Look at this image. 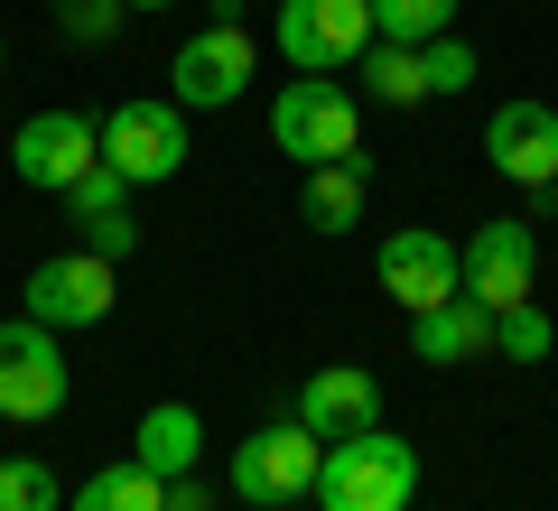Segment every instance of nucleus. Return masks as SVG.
Instances as JSON below:
<instances>
[{
    "instance_id": "5",
    "label": "nucleus",
    "mask_w": 558,
    "mask_h": 511,
    "mask_svg": "<svg viewBox=\"0 0 558 511\" xmlns=\"http://www.w3.org/2000/svg\"><path fill=\"white\" fill-rule=\"evenodd\" d=\"M373 47V0H279V57L299 75H336Z\"/></svg>"
},
{
    "instance_id": "18",
    "label": "nucleus",
    "mask_w": 558,
    "mask_h": 511,
    "mask_svg": "<svg viewBox=\"0 0 558 511\" xmlns=\"http://www.w3.org/2000/svg\"><path fill=\"white\" fill-rule=\"evenodd\" d=\"M354 75H363V94H373V102H391V112L428 102V65H418V47H391V38H373V47L354 57Z\"/></svg>"
},
{
    "instance_id": "12",
    "label": "nucleus",
    "mask_w": 558,
    "mask_h": 511,
    "mask_svg": "<svg viewBox=\"0 0 558 511\" xmlns=\"http://www.w3.org/2000/svg\"><path fill=\"white\" fill-rule=\"evenodd\" d=\"M484 158H494L512 186H558V112L549 102H502L484 121Z\"/></svg>"
},
{
    "instance_id": "24",
    "label": "nucleus",
    "mask_w": 558,
    "mask_h": 511,
    "mask_svg": "<svg viewBox=\"0 0 558 511\" xmlns=\"http://www.w3.org/2000/svg\"><path fill=\"white\" fill-rule=\"evenodd\" d=\"M418 65H428V94H465V84H475V47L465 38H428Z\"/></svg>"
},
{
    "instance_id": "17",
    "label": "nucleus",
    "mask_w": 558,
    "mask_h": 511,
    "mask_svg": "<svg viewBox=\"0 0 558 511\" xmlns=\"http://www.w3.org/2000/svg\"><path fill=\"white\" fill-rule=\"evenodd\" d=\"M363 186H373V149L336 158V168H307V196H299L307 233H354L363 223Z\"/></svg>"
},
{
    "instance_id": "2",
    "label": "nucleus",
    "mask_w": 558,
    "mask_h": 511,
    "mask_svg": "<svg viewBox=\"0 0 558 511\" xmlns=\"http://www.w3.org/2000/svg\"><path fill=\"white\" fill-rule=\"evenodd\" d=\"M270 149L299 158V168H336V158H363V112L336 75H299L279 84L270 102Z\"/></svg>"
},
{
    "instance_id": "16",
    "label": "nucleus",
    "mask_w": 558,
    "mask_h": 511,
    "mask_svg": "<svg viewBox=\"0 0 558 511\" xmlns=\"http://www.w3.org/2000/svg\"><path fill=\"white\" fill-rule=\"evenodd\" d=\"M410 354H418V363H475V354H494V307L447 297V307L410 316Z\"/></svg>"
},
{
    "instance_id": "14",
    "label": "nucleus",
    "mask_w": 558,
    "mask_h": 511,
    "mask_svg": "<svg viewBox=\"0 0 558 511\" xmlns=\"http://www.w3.org/2000/svg\"><path fill=\"white\" fill-rule=\"evenodd\" d=\"M65 215L84 223V252L102 260H131L140 252V223H131V178H112V168H94V178L65 186Z\"/></svg>"
},
{
    "instance_id": "26",
    "label": "nucleus",
    "mask_w": 558,
    "mask_h": 511,
    "mask_svg": "<svg viewBox=\"0 0 558 511\" xmlns=\"http://www.w3.org/2000/svg\"><path fill=\"white\" fill-rule=\"evenodd\" d=\"M131 10H168V0H131Z\"/></svg>"
},
{
    "instance_id": "15",
    "label": "nucleus",
    "mask_w": 558,
    "mask_h": 511,
    "mask_svg": "<svg viewBox=\"0 0 558 511\" xmlns=\"http://www.w3.org/2000/svg\"><path fill=\"white\" fill-rule=\"evenodd\" d=\"M131 465H149L159 484H178V474L205 465V418L186 410V400H159V410L131 428Z\"/></svg>"
},
{
    "instance_id": "8",
    "label": "nucleus",
    "mask_w": 558,
    "mask_h": 511,
    "mask_svg": "<svg viewBox=\"0 0 558 511\" xmlns=\"http://www.w3.org/2000/svg\"><path fill=\"white\" fill-rule=\"evenodd\" d=\"M373 270H381V289H391L410 316H428V307H447V297H465V252H457L447 233H428V223L391 233V242L373 252Z\"/></svg>"
},
{
    "instance_id": "9",
    "label": "nucleus",
    "mask_w": 558,
    "mask_h": 511,
    "mask_svg": "<svg viewBox=\"0 0 558 511\" xmlns=\"http://www.w3.org/2000/svg\"><path fill=\"white\" fill-rule=\"evenodd\" d=\"M168 84H178V112H223V102H242V84H252V28L242 20L196 28V38L178 47V65H168Z\"/></svg>"
},
{
    "instance_id": "10",
    "label": "nucleus",
    "mask_w": 558,
    "mask_h": 511,
    "mask_svg": "<svg viewBox=\"0 0 558 511\" xmlns=\"http://www.w3.org/2000/svg\"><path fill=\"white\" fill-rule=\"evenodd\" d=\"M20 297H28V316H38L47 334L102 326V316H112V260H102V252H65V260H38Z\"/></svg>"
},
{
    "instance_id": "21",
    "label": "nucleus",
    "mask_w": 558,
    "mask_h": 511,
    "mask_svg": "<svg viewBox=\"0 0 558 511\" xmlns=\"http://www.w3.org/2000/svg\"><path fill=\"white\" fill-rule=\"evenodd\" d=\"M0 511H57V474L38 455H0Z\"/></svg>"
},
{
    "instance_id": "22",
    "label": "nucleus",
    "mask_w": 558,
    "mask_h": 511,
    "mask_svg": "<svg viewBox=\"0 0 558 511\" xmlns=\"http://www.w3.org/2000/svg\"><path fill=\"white\" fill-rule=\"evenodd\" d=\"M494 344H502L512 363H549V344H558V334H549V316H539L531 297H521V307H502V316H494Z\"/></svg>"
},
{
    "instance_id": "19",
    "label": "nucleus",
    "mask_w": 558,
    "mask_h": 511,
    "mask_svg": "<svg viewBox=\"0 0 558 511\" xmlns=\"http://www.w3.org/2000/svg\"><path fill=\"white\" fill-rule=\"evenodd\" d=\"M65 511H168V484L149 465H102L94 484H75Z\"/></svg>"
},
{
    "instance_id": "20",
    "label": "nucleus",
    "mask_w": 558,
    "mask_h": 511,
    "mask_svg": "<svg viewBox=\"0 0 558 511\" xmlns=\"http://www.w3.org/2000/svg\"><path fill=\"white\" fill-rule=\"evenodd\" d=\"M447 20H457V0H373V38H391V47L447 38Z\"/></svg>"
},
{
    "instance_id": "7",
    "label": "nucleus",
    "mask_w": 558,
    "mask_h": 511,
    "mask_svg": "<svg viewBox=\"0 0 558 511\" xmlns=\"http://www.w3.org/2000/svg\"><path fill=\"white\" fill-rule=\"evenodd\" d=\"M102 168L131 186H168L186 168V112L178 102H121L102 121Z\"/></svg>"
},
{
    "instance_id": "25",
    "label": "nucleus",
    "mask_w": 558,
    "mask_h": 511,
    "mask_svg": "<svg viewBox=\"0 0 558 511\" xmlns=\"http://www.w3.org/2000/svg\"><path fill=\"white\" fill-rule=\"evenodd\" d=\"M168 511H215V492H205L196 474H178V484H168Z\"/></svg>"
},
{
    "instance_id": "23",
    "label": "nucleus",
    "mask_w": 558,
    "mask_h": 511,
    "mask_svg": "<svg viewBox=\"0 0 558 511\" xmlns=\"http://www.w3.org/2000/svg\"><path fill=\"white\" fill-rule=\"evenodd\" d=\"M121 20H131V0H57V28H65L75 47H102Z\"/></svg>"
},
{
    "instance_id": "6",
    "label": "nucleus",
    "mask_w": 558,
    "mask_h": 511,
    "mask_svg": "<svg viewBox=\"0 0 558 511\" xmlns=\"http://www.w3.org/2000/svg\"><path fill=\"white\" fill-rule=\"evenodd\" d=\"M10 168H20V186H38V196H65L75 178H94L102 168V121H84V112H38V121H20V139H10Z\"/></svg>"
},
{
    "instance_id": "11",
    "label": "nucleus",
    "mask_w": 558,
    "mask_h": 511,
    "mask_svg": "<svg viewBox=\"0 0 558 511\" xmlns=\"http://www.w3.org/2000/svg\"><path fill=\"white\" fill-rule=\"evenodd\" d=\"M465 252V297L475 307H521L531 297V270H539V233L531 223H475V242H457Z\"/></svg>"
},
{
    "instance_id": "13",
    "label": "nucleus",
    "mask_w": 558,
    "mask_h": 511,
    "mask_svg": "<svg viewBox=\"0 0 558 511\" xmlns=\"http://www.w3.org/2000/svg\"><path fill=\"white\" fill-rule=\"evenodd\" d=\"M299 428H317L326 447L381 428V381L363 373V363H326V373H307L299 381Z\"/></svg>"
},
{
    "instance_id": "4",
    "label": "nucleus",
    "mask_w": 558,
    "mask_h": 511,
    "mask_svg": "<svg viewBox=\"0 0 558 511\" xmlns=\"http://www.w3.org/2000/svg\"><path fill=\"white\" fill-rule=\"evenodd\" d=\"M65 391H75V373H65L57 334H47L38 316L0 326V418L38 428V418H57V410H65Z\"/></svg>"
},
{
    "instance_id": "27",
    "label": "nucleus",
    "mask_w": 558,
    "mask_h": 511,
    "mask_svg": "<svg viewBox=\"0 0 558 511\" xmlns=\"http://www.w3.org/2000/svg\"><path fill=\"white\" fill-rule=\"evenodd\" d=\"M0 65H10V47H0Z\"/></svg>"
},
{
    "instance_id": "3",
    "label": "nucleus",
    "mask_w": 558,
    "mask_h": 511,
    "mask_svg": "<svg viewBox=\"0 0 558 511\" xmlns=\"http://www.w3.org/2000/svg\"><path fill=\"white\" fill-rule=\"evenodd\" d=\"M317 465H326V437L299 428V418H279V428H252L233 447V492L279 511V502H299V492H317Z\"/></svg>"
},
{
    "instance_id": "1",
    "label": "nucleus",
    "mask_w": 558,
    "mask_h": 511,
    "mask_svg": "<svg viewBox=\"0 0 558 511\" xmlns=\"http://www.w3.org/2000/svg\"><path fill=\"white\" fill-rule=\"evenodd\" d=\"M418 502V447L391 428L336 437L317 465V511H410Z\"/></svg>"
}]
</instances>
